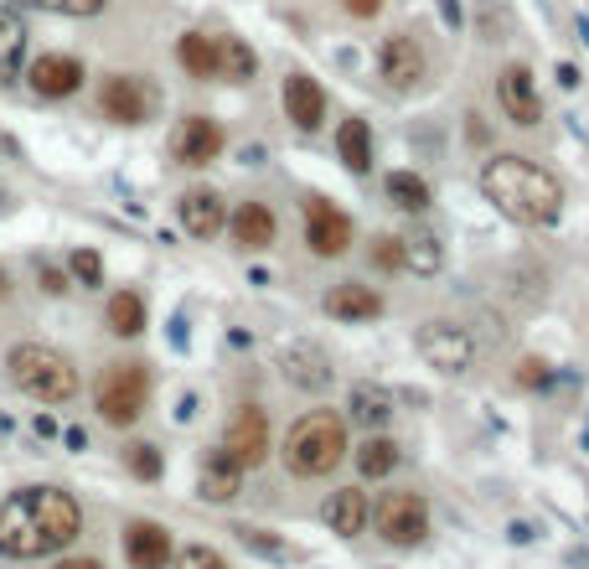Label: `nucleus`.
I'll use <instances>...</instances> for the list:
<instances>
[{"instance_id":"f257e3e1","label":"nucleus","mask_w":589,"mask_h":569,"mask_svg":"<svg viewBox=\"0 0 589 569\" xmlns=\"http://www.w3.org/2000/svg\"><path fill=\"white\" fill-rule=\"evenodd\" d=\"M83 533V507L62 487H21L0 502V554L47 559Z\"/></svg>"},{"instance_id":"f03ea898","label":"nucleus","mask_w":589,"mask_h":569,"mask_svg":"<svg viewBox=\"0 0 589 569\" xmlns=\"http://www.w3.org/2000/svg\"><path fill=\"white\" fill-rule=\"evenodd\" d=\"M481 192L496 202V213L522 228H548L564 213V187L527 156H491L481 166Z\"/></svg>"},{"instance_id":"7ed1b4c3","label":"nucleus","mask_w":589,"mask_h":569,"mask_svg":"<svg viewBox=\"0 0 589 569\" xmlns=\"http://www.w3.org/2000/svg\"><path fill=\"white\" fill-rule=\"evenodd\" d=\"M347 456V419L331 409H310L295 419V430L285 435V466L295 476H326Z\"/></svg>"},{"instance_id":"20e7f679","label":"nucleus","mask_w":589,"mask_h":569,"mask_svg":"<svg viewBox=\"0 0 589 569\" xmlns=\"http://www.w3.org/2000/svg\"><path fill=\"white\" fill-rule=\"evenodd\" d=\"M6 373H11V383L21 388V394L37 399V404H68V399H78V368L57 347H42V342L11 347Z\"/></svg>"},{"instance_id":"39448f33","label":"nucleus","mask_w":589,"mask_h":569,"mask_svg":"<svg viewBox=\"0 0 589 569\" xmlns=\"http://www.w3.org/2000/svg\"><path fill=\"white\" fill-rule=\"evenodd\" d=\"M145 399H150V373L145 363H114L99 388H93V404H99L104 414V425L124 430V425H135V419L145 414Z\"/></svg>"},{"instance_id":"423d86ee","label":"nucleus","mask_w":589,"mask_h":569,"mask_svg":"<svg viewBox=\"0 0 589 569\" xmlns=\"http://www.w3.org/2000/svg\"><path fill=\"white\" fill-rule=\"evenodd\" d=\"M372 523H378V538L393 549H414L429 533V502L419 492H388L378 507H372Z\"/></svg>"},{"instance_id":"0eeeda50","label":"nucleus","mask_w":589,"mask_h":569,"mask_svg":"<svg viewBox=\"0 0 589 569\" xmlns=\"http://www.w3.org/2000/svg\"><path fill=\"white\" fill-rule=\"evenodd\" d=\"M217 456H223L228 466H238V471L264 466V461H269V414H264L259 404H243V409L228 419Z\"/></svg>"},{"instance_id":"6e6552de","label":"nucleus","mask_w":589,"mask_h":569,"mask_svg":"<svg viewBox=\"0 0 589 569\" xmlns=\"http://www.w3.org/2000/svg\"><path fill=\"white\" fill-rule=\"evenodd\" d=\"M419 357L434 368V373H465L476 363V337L465 332V326H455V321H429V326H419Z\"/></svg>"},{"instance_id":"1a4fd4ad","label":"nucleus","mask_w":589,"mask_h":569,"mask_svg":"<svg viewBox=\"0 0 589 569\" xmlns=\"http://www.w3.org/2000/svg\"><path fill=\"white\" fill-rule=\"evenodd\" d=\"M305 244L321 259H336L352 249V218L326 197H305Z\"/></svg>"},{"instance_id":"9d476101","label":"nucleus","mask_w":589,"mask_h":569,"mask_svg":"<svg viewBox=\"0 0 589 569\" xmlns=\"http://www.w3.org/2000/svg\"><path fill=\"white\" fill-rule=\"evenodd\" d=\"M99 109L114 119V125H145L150 109H155V94H150L135 73H114L99 88Z\"/></svg>"},{"instance_id":"9b49d317","label":"nucleus","mask_w":589,"mask_h":569,"mask_svg":"<svg viewBox=\"0 0 589 569\" xmlns=\"http://www.w3.org/2000/svg\"><path fill=\"white\" fill-rule=\"evenodd\" d=\"M378 73H383V83L393 88V94H409V88H419V78H424V47L414 37H383Z\"/></svg>"},{"instance_id":"f8f14e48","label":"nucleus","mask_w":589,"mask_h":569,"mask_svg":"<svg viewBox=\"0 0 589 569\" xmlns=\"http://www.w3.org/2000/svg\"><path fill=\"white\" fill-rule=\"evenodd\" d=\"M217 151H223V130L207 114H192L171 130V161H181V166H207V161H217Z\"/></svg>"},{"instance_id":"ddd939ff","label":"nucleus","mask_w":589,"mask_h":569,"mask_svg":"<svg viewBox=\"0 0 589 569\" xmlns=\"http://www.w3.org/2000/svg\"><path fill=\"white\" fill-rule=\"evenodd\" d=\"M26 83L37 88L42 99H68V94L83 88V63L68 57V52H42L37 63L26 68Z\"/></svg>"},{"instance_id":"4468645a","label":"nucleus","mask_w":589,"mask_h":569,"mask_svg":"<svg viewBox=\"0 0 589 569\" xmlns=\"http://www.w3.org/2000/svg\"><path fill=\"white\" fill-rule=\"evenodd\" d=\"M496 99H502L512 125H538V119H543V99L533 88V73H527L522 63L502 68V78H496Z\"/></svg>"},{"instance_id":"2eb2a0df","label":"nucleus","mask_w":589,"mask_h":569,"mask_svg":"<svg viewBox=\"0 0 589 569\" xmlns=\"http://www.w3.org/2000/svg\"><path fill=\"white\" fill-rule=\"evenodd\" d=\"M176 218H181V228L192 233V238H217V233H223V223H228V202L217 197L212 187H197V192H186L176 202Z\"/></svg>"},{"instance_id":"dca6fc26","label":"nucleus","mask_w":589,"mask_h":569,"mask_svg":"<svg viewBox=\"0 0 589 569\" xmlns=\"http://www.w3.org/2000/svg\"><path fill=\"white\" fill-rule=\"evenodd\" d=\"M124 559H130V569H166L171 564V533L161 523H130L124 528Z\"/></svg>"},{"instance_id":"f3484780","label":"nucleus","mask_w":589,"mask_h":569,"mask_svg":"<svg viewBox=\"0 0 589 569\" xmlns=\"http://www.w3.org/2000/svg\"><path fill=\"white\" fill-rule=\"evenodd\" d=\"M279 373H285V383L316 388V394H321V388L331 383V357L321 347H310V342H295V347L279 352Z\"/></svg>"},{"instance_id":"a211bd4d","label":"nucleus","mask_w":589,"mask_h":569,"mask_svg":"<svg viewBox=\"0 0 589 569\" xmlns=\"http://www.w3.org/2000/svg\"><path fill=\"white\" fill-rule=\"evenodd\" d=\"M285 114H290L295 130H316L321 119H326V94H321V83L305 78V73H290V78H285Z\"/></svg>"},{"instance_id":"6ab92c4d","label":"nucleus","mask_w":589,"mask_h":569,"mask_svg":"<svg viewBox=\"0 0 589 569\" xmlns=\"http://www.w3.org/2000/svg\"><path fill=\"white\" fill-rule=\"evenodd\" d=\"M326 316H336V321H378L383 316V295L367 290V285L341 280V285L326 290Z\"/></svg>"},{"instance_id":"aec40b11","label":"nucleus","mask_w":589,"mask_h":569,"mask_svg":"<svg viewBox=\"0 0 589 569\" xmlns=\"http://www.w3.org/2000/svg\"><path fill=\"white\" fill-rule=\"evenodd\" d=\"M228 223H233L238 249H248V254H254V249H269V244H274V228H279L264 202H238Z\"/></svg>"},{"instance_id":"412c9836","label":"nucleus","mask_w":589,"mask_h":569,"mask_svg":"<svg viewBox=\"0 0 589 569\" xmlns=\"http://www.w3.org/2000/svg\"><path fill=\"white\" fill-rule=\"evenodd\" d=\"M367 518H372L367 492L347 487V492H331V497H326V523H331V533H341V538H357V533L367 528Z\"/></svg>"},{"instance_id":"4be33fe9","label":"nucleus","mask_w":589,"mask_h":569,"mask_svg":"<svg viewBox=\"0 0 589 569\" xmlns=\"http://www.w3.org/2000/svg\"><path fill=\"white\" fill-rule=\"evenodd\" d=\"M347 414H352V425H362V430H383L393 419V394L378 388V383H357L352 399H347Z\"/></svg>"},{"instance_id":"5701e85b","label":"nucleus","mask_w":589,"mask_h":569,"mask_svg":"<svg viewBox=\"0 0 589 569\" xmlns=\"http://www.w3.org/2000/svg\"><path fill=\"white\" fill-rule=\"evenodd\" d=\"M21 63H26V21L21 11L0 6V83L21 78Z\"/></svg>"},{"instance_id":"b1692460","label":"nucleus","mask_w":589,"mask_h":569,"mask_svg":"<svg viewBox=\"0 0 589 569\" xmlns=\"http://www.w3.org/2000/svg\"><path fill=\"white\" fill-rule=\"evenodd\" d=\"M336 151H341V161H347L352 176H367L372 171V130H367V119H341Z\"/></svg>"},{"instance_id":"393cba45","label":"nucleus","mask_w":589,"mask_h":569,"mask_svg":"<svg viewBox=\"0 0 589 569\" xmlns=\"http://www.w3.org/2000/svg\"><path fill=\"white\" fill-rule=\"evenodd\" d=\"M212 57H217V78H228V83H248L254 78V47H248L243 37H217L212 42Z\"/></svg>"},{"instance_id":"a878e982","label":"nucleus","mask_w":589,"mask_h":569,"mask_svg":"<svg viewBox=\"0 0 589 569\" xmlns=\"http://www.w3.org/2000/svg\"><path fill=\"white\" fill-rule=\"evenodd\" d=\"M398 244H403V269H414V275H434V269L445 264V249L429 228H409Z\"/></svg>"},{"instance_id":"bb28decb","label":"nucleus","mask_w":589,"mask_h":569,"mask_svg":"<svg viewBox=\"0 0 589 569\" xmlns=\"http://www.w3.org/2000/svg\"><path fill=\"white\" fill-rule=\"evenodd\" d=\"M104 316H109V332L114 337H140L145 332V301H140L135 290H114Z\"/></svg>"},{"instance_id":"cd10ccee","label":"nucleus","mask_w":589,"mask_h":569,"mask_svg":"<svg viewBox=\"0 0 589 569\" xmlns=\"http://www.w3.org/2000/svg\"><path fill=\"white\" fill-rule=\"evenodd\" d=\"M398 466V445L388 440V435H367L362 445H357V471L367 476V482H378V476H388Z\"/></svg>"},{"instance_id":"c85d7f7f","label":"nucleus","mask_w":589,"mask_h":569,"mask_svg":"<svg viewBox=\"0 0 589 569\" xmlns=\"http://www.w3.org/2000/svg\"><path fill=\"white\" fill-rule=\"evenodd\" d=\"M388 202L403 207V213H424L434 197H429V182H424V176H414V171H393V176H388Z\"/></svg>"},{"instance_id":"c756f323","label":"nucleus","mask_w":589,"mask_h":569,"mask_svg":"<svg viewBox=\"0 0 589 569\" xmlns=\"http://www.w3.org/2000/svg\"><path fill=\"white\" fill-rule=\"evenodd\" d=\"M176 57H181V68L192 78H217V57H212V42L202 32H186L176 42Z\"/></svg>"},{"instance_id":"7c9ffc66","label":"nucleus","mask_w":589,"mask_h":569,"mask_svg":"<svg viewBox=\"0 0 589 569\" xmlns=\"http://www.w3.org/2000/svg\"><path fill=\"white\" fill-rule=\"evenodd\" d=\"M202 497L207 502H233L238 497V466H228L223 456H212L202 471Z\"/></svg>"},{"instance_id":"2f4dec72","label":"nucleus","mask_w":589,"mask_h":569,"mask_svg":"<svg viewBox=\"0 0 589 569\" xmlns=\"http://www.w3.org/2000/svg\"><path fill=\"white\" fill-rule=\"evenodd\" d=\"M238 533V544H248V549H254V554H269V559H285V564H295L300 559V549L295 544H285V538H274V533H259V528H233Z\"/></svg>"},{"instance_id":"473e14b6","label":"nucleus","mask_w":589,"mask_h":569,"mask_svg":"<svg viewBox=\"0 0 589 569\" xmlns=\"http://www.w3.org/2000/svg\"><path fill=\"white\" fill-rule=\"evenodd\" d=\"M0 6H37V11H57V16H99L109 0H0Z\"/></svg>"},{"instance_id":"72a5a7b5","label":"nucleus","mask_w":589,"mask_h":569,"mask_svg":"<svg viewBox=\"0 0 589 569\" xmlns=\"http://www.w3.org/2000/svg\"><path fill=\"white\" fill-rule=\"evenodd\" d=\"M124 466H130L140 482H155V476L166 471V461H161V451L155 445H145V440H135V445H124Z\"/></svg>"},{"instance_id":"f704fd0d","label":"nucleus","mask_w":589,"mask_h":569,"mask_svg":"<svg viewBox=\"0 0 589 569\" xmlns=\"http://www.w3.org/2000/svg\"><path fill=\"white\" fill-rule=\"evenodd\" d=\"M68 269H73V280H78L83 290L104 285V259L93 254V249H73V254H68Z\"/></svg>"},{"instance_id":"c9c22d12","label":"nucleus","mask_w":589,"mask_h":569,"mask_svg":"<svg viewBox=\"0 0 589 569\" xmlns=\"http://www.w3.org/2000/svg\"><path fill=\"white\" fill-rule=\"evenodd\" d=\"M171 559H176V569H228V559L217 554V549H207V544H186Z\"/></svg>"},{"instance_id":"e433bc0d","label":"nucleus","mask_w":589,"mask_h":569,"mask_svg":"<svg viewBox=\"0 0 589 569\" xmlns=\"http://www.w3.org/2000/svg\"><path fill=\"white\" fill-rule=\"evenodd\" d=\"M372 264H378V269H403V244L388 238V233H378V238H372Z\"/></svg>"},{"instance_id":"4c0bfd02","label":"nucleus","mask_w":589,"mask_h":569,"mask_svg":"<svg viewBox=\"0 0 589 569\" xmlns=\"http://www.w3.org/2000/svg\"><path fill=\"white\" fill-rule=\"evenodd\" d=\"M517 383L522 388H543L548 383V363H543V357H522V363H517Z\"/></svg>"},{"instance_id":"58836bf2","label":"nucleus","mask_w":589,"mask_h":569,"mask_svg":"<svg viewBox=\"0 0 589 569\" xmlns=\"http://www.w3.org/2000/svg\"><path fill=\"white\" fill-rule=\"evenodd\" d=\"M37 285H42L47 295H62V290H68V280H62V269H52V264H37Z\"/></svg>"},{"instance_id":"ea45409f","label":"nucleus","mask_w":589,"mask_h":569,"mask_svg":"<svg viewBox=\"0 0 589 569\" xmlns=\"http://www.w3.org/2000/svg\"><path fill=\"white\" fill-rule=\"evenodd\" d=\"M341 6H347L352 16H378V11H383V0H341Z\"/></svg>"},{"instance_id":"a19ab883","label":"nucleus","mask_w":589,"mask_h":569,"mask_svg":"<svg viewBox=\"0 0 589 569\" xmlns=\"http://www.w3.org/2000/svg\"><path fill=\"white\" fill-rule=\"evenodd\" d=\"M31 430H37L42 440H52V435H57V419H52V414H37V425H31Z\"/></svg>"},{"instance_id":"79ce46f5","label":"nucleus","mask_w":589,"mask_h":569,"mask_svg":"<svg viewBox=\"0 0 589 569\" xmlns=\"http://www.w3.org/2000/svg\"><path fill=\"white\" fill-rule=\"evenodd\" d=\"M57 569H104V564H99V559H62Z\"/></svg>"},{"instance_id":"37998d69","label":"nucleus","mask_w":589,"mask_h":569,"mask_svg":"<svg viewBox=\"0 0 589 569\" xmlns=\"http://www.w3.org/2000/svg\"><path fill=\"white\" fill-rule=\"evenodd\" d=\"M558 83H564V88H574V83H579V68H569V63H564V68H558Z\"/></svg>"},{"instance_id":"c03bdc74","label":"nucleus","mask_w":589,"mask_h":569,"mask_svg":"<svg viewBox=\"0 0 589 569\" xmlns=\"http://www.w3.org/2000/svg\"><path fill=\"white\" fill-rule=\"evenodd\" d=\"M440 11H445V21H450V26H460V6H455V0H440Z\"/></svg>"},{"instance_id":"a18cd8bd","label":"nucleus","mask_w":589,"mask_h":569,"mask_svg":"<svg viewBox=\"0 0 589 569\" xmlns=\"http://www.w3.org/2000/svg\"><path fill=\"white\" fill-rule=\"evenodd\" d=\"M6 295H11V280H6V269H0V301H6Z\"/></svg>"}]
</instances>
